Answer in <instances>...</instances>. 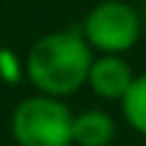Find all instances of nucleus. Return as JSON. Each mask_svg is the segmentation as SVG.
<instances>
[{"instance_id":"6","label":"nucleus","mask_w":146,"mask_h":146,"mask_svg":"<svg viewBox=\"0 0 146 146\" xmlns=\"http://www.w3.org/2000/svg\"><path fill=\"white\" fill-rule=\"evenodd\" d=\"M122 114L130 122L133 130H138L141 135H146V73L135 76L133 87L127 89V95L122 98Z\"/></svg>"},{"instance_id":"1","label":"nucleus","mask_w":146,"mask_h":146,"mask_svg":"<svg viewBox=\"0 0 146 146\" xmlns=\"http://www.w3.org/2000/svg\"><path fill=\"white\" fill-rule=\"evenodd\" d=\"M92 62L89 43L76 30L49 33L33 43L27 54V76L46 98L60 100L89 81Z\"/></svg>"},{"instance_id":"4","label":"nucleus","mask_w":146,"mask_h":146,"mask_svg":"<svg viewBox=\"0 0 146 146\" xmlns=\"http://www.w3.org/2000/svg\"><path fill=\"white\" fill-rule=\"evenodd\" d=\"M133 81H135V76H133L130 65L114 54H103L100 60H95L92 70H89L92 92L106 100H122L127 95V89L133 87Z\"/></svg>"},{"instance_id":"5","label":"nucleus","mask_w":146,"mask_h":146,"mask_svg":"<svg viewBox=\"0 0 146 146\" xmlns=\"http://www.w3.org/2000/svg\"><path fill=\"white\" fill-rule=\"evenodd\" d=\"M116 135V125L103 111H84L73 116V143L78 146H108Z\"/></svg>"},{"instance_id":"3","label":"nucleus","mask_w":146,"mask_h":146,"mask_svg":"<svg viewBox=\"0 0 146 146\" xmlns=\"http://www.w3.org/2000/svg\"><path fill=\"white\" fill-rule=\"evenodd\" d=\"M141 35V19L135 8L122 0H106L98 3L84 19V41L100 49L103 54L119 57L122 52L133 49Z\"/></svg>"},{"instance_id":"2","label":"nucleus","mask_w":146,"mask_h":146,"mask_svg":"<svg viewBox=\"0 0 146 146\" xmlns=\"http://www.w3.org/2000/svg\"><path fill=\"white\" fill-rule=\"evenodd\" d=\"M11 133L19 146H70L73 116L57 98H27L11 116Z\"/></svg>"},{"instance_id":"7","label":"nucleus","mask_w":146,"mask_h":146,"mask_svg":"<svg viewBox=\"0 0 146 146\" xmlns=\"http://www.w3.org/2000/svg\"><path fill=\"white\" fill-rule=\"evenodd\" d=\"M0 73H3L5 81H16L19 78V62H16L14 52H8V49H0Z\"/></svg>"}]
</instances>
